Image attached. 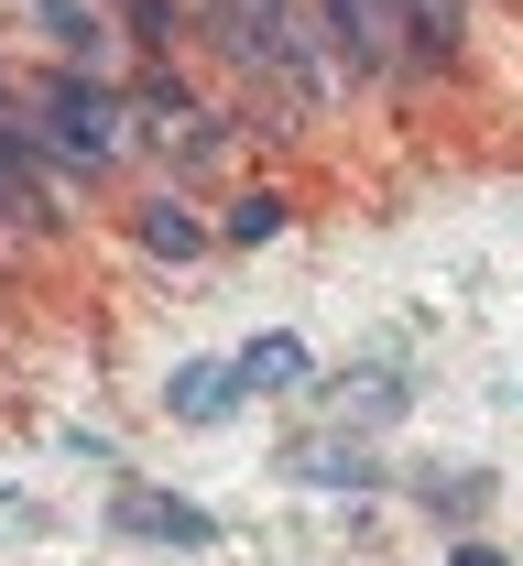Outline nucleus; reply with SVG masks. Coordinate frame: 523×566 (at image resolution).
Masks as SVG:
<instances>
[{"label":"nucleus","instance_id":"4","mask_svg":"<svg viewBox=\"0 0 523 566\" xmlns=\"http://www.w3.org/2000/svg\"><path fill=\"white\" fill-rule=\"evenodd\" d=\"M229 392H240V370H219V359H186L175 381H164V403L186 424H208V415H229Z\"/></svg>","mask_w":523,"mask_h":566},{"label":"nucleus","instance_id":"7","mask_svg":"<svg viewBox=\"0 0 523 566\" xmlns=\"http://www.w3.org/2000/svg\"><path fill=\"white\" fill-rule=\"evenodd\" d=\"M143 240H153V251H175V262H186V251H197L208 229H197V218L175 208V197H153V208H143Z\"/></svg>","mask_w":523,"mask_h":566},{"label":"nucleus","instance_id":"2","mask_svg":"<svg viewBox=\"0 0 523 566\" xmlns=\"http://www.w3.org/2000/svg\"><path fill=\"white\" fill-rule=\"evenodd\" d=\"M109 523H121V534H164V545H219V523H208L197 501H175V491H121Z\"/></svg>","mask_w":523,"mask_h":566},{"label":"nucleus","instance_id":"8","mask_svg":"<svg viewBox=\"0 0 523 566\" xmlns=\"http://www.w3.org/2000/svg\"><path fill=\"white\" fill-rule=\"evenodd\" d=\"M404 22H415V44H437V55L458 44V0H404Z\"/></svg>","mask_w":523,"mask_h":566},{"label":"nucleus","instance_id":"3","mask_svg":"<svg viewBox=\"0 0 523 566\" xmlns=\"http://www.w3.org/2000/svg\"><path fill=\"white\" fill-rule=\"evenodd\" d=\"M393 22H404V0H327V44L349 66H381L393 55Z\"/></svg>","mask_w":523,"mask_h":566},{"label":"nucleus","instance_id":"10","mask_svg":"<svg viewBox=\"0 0 523 566\" xmlns=\"http://www.w3.org/2000/svg\"><path fill=\"white\" fill-rule=\"evenodd\" d=\"M305 480H316V491H338V480L360 491V480H372V458H327V447H305Z\"/></svg>","mask_w":523,"mask_h":566},{"label":"nucleus","instance_id":"6","mask_svg":"<svg viewBox=\"0 0 523 566\" xmlns=\"http://www.w3.org/2000/svg\"><path fill=\"white\" fill-rule=\"evenodd\" d=\"M229 370H240V392H295V381H305V349H295V338H251Z\"/></svg>","mask_w":523,"mask_h":566},{"label":"nucleus","instance_id":"11","mask_svg":"<svg viewBox=\"0 0 523 566\" xmlns=\"http://www.w3.org/2000/svg\"><path fill=\"white\" fill-rule=\"evenodd\" d=\"M448 566H513V556H491V545H458V556Z\"/></svg>","mask_w":523,"mask_h":566},{"label":"nucleus","instance_id":"1","mask_svg":"<svg viewBox=\"0 0 523 566\" xmlns=\"http://www.w3.org/2000/svg\"><path fill=\"white\" fill-rule=\"evenodd\" d=\"M44 132L98 164V153H121V98H109L98 76H55V87H44Z\"/></svg>","mask_w":523,"mask_h":566},{"label":"nucleus","instance_id":"5","mask_svg":"<svg viewBox=\"0 0 523 566\" xmlns=\"http://www.w3.org/2000/svg\"><path fill=\"white\" fill-rule=\"evenodd\" d=\"M33 22H44L66 55H87V66L109 55V22H98V0H33Z\"/></svg>","mask_w":523,"mask_h":566},{"label":"nucleus","instance_id":"9","mask_svg":"<svg viewBox=\"0 0 523 566\" xmlns=\"http://www.w3.org/2000/svg\"><path fill=\"white\" fill-rule=\"evenodd\" d=\"M273 229H284V197H240L229 208V240H273Z\"/></svg>","mask_w":523,"mask_h":566},{"label":"nucleus","instance_id":"12","mask_svg":"<svg viewBox=\"0 0 523 566\" xmlns=\"http://www.w3.org/2000/svg\"><path fill=\"white\" fill-rule=\"evenodd\" d=\"M229 11H240V22H262V11H284V0H229Z\"/></svg>","mask_w":523,"mask_h":566}]
</instances>
